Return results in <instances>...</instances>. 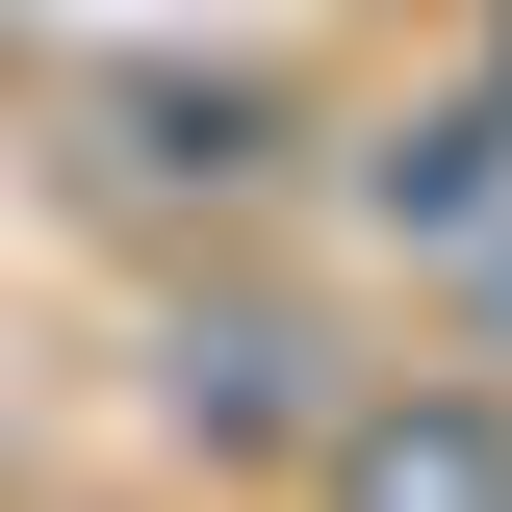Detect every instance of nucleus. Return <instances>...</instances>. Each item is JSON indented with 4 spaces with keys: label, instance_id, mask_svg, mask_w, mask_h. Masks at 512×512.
Listing matches in <instances>:
<instances>
[{
    "label": "nucleus",
    "instance_id": "nucleus-1",
    "mask_svg": "<svg viewBox=\"0 0 512 512\" xmlns=\"http://www.w3.org/2000/svg\"><path fill=\"white\" fill-rule=\"evenodd\" d=\"M359 512H512V436H461V410L436 436H359Z\"/></svg>",
    "mask_w": 512,
    "mask_h": 512
}]
</instances>
